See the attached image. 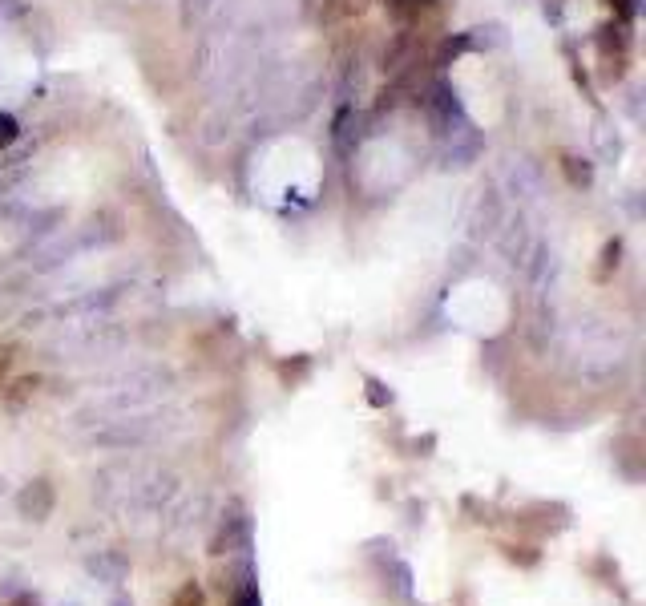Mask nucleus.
Instances as JSON below:
<instances>
[{
	"instance_id": "nucleus-1",
	"label": "nucleus",
	"mask_w": 646,
	"mask_h": 606,
	"mask_svg": "<svg viewBox=\"0 0 646 606\" xmlns=\"http://www.w3.org/2000/svg\"><path fill=\"white\" fill-rule=\"evenodd\" d=\"M170 384H174V376L166 368H154V364L134 368V372H126L110 384V392L93 404V413H138V409H146V404L162 400Z\"/></svg>"
},
{
	"instance_id": "nucleus-2",
	"label": "nucleus",
	"mask_w": 646,
	"mask_h": 606,
	"mask_svg": "<svg viewBox=\"0 0 646 606\" xmlns=\"http://www.w3.org/2000/svg\"><path fill=\"white\" fill-rule=\"evenodd\" d=\"M158 433H162V417H154V413H146V417L118 413V421H105L101 429H93V433H89V445H93V449L130 453V449L150 445Z\"/></svg>"
},
{
	"instance_id": "nucleus-3",
	"label": "nucleus",
	"mask_w": 646,
	"mask_h": 606,
	"mask_svg": "<svg viewBox=\"0 0 646 606\" xmlns=\"http://www.w3.org/2000/svg\"><path fill=\"white\" fill-rule=\"evenodd\" d=\"M420 106H424L428 130H433L441 142L469 126V114H465L461 97H457V85H453V81H445V77H437L433 85L424 89V101H420Z\"/></svg>"
},
{
	"instance_id": "nucleus-4",
	"label": "nucleus",
	"mask_w": 646,
	"mask_h": 606,
	"mask_svg": "<svg viewBox=\"0 0 646 606\" xmlns=\"http://www.w3.org/2000/svg\"><path fill=\"white\" fill-rule=\"evenodd\" d=\"M122 344H126L122 332H114V328H105V324L93 320L81 336H65L53 352H57L61 360H101V356H114Z\"/></svg>"
},
{
	"instance_id": "nucleus-5",
	"label": "nucleus",
	"mask_w": 646,
	"mask_h": 606,
	"mask_svg": "<svg viewBox=\"0 0 646 606\" xmlns=\"http://www.w3.org/2000/svg\"><path fill=\"white\" fill-rule=\"evenodd\" d=\"M493 243H497V251H501L513 267H525V259H529V251H533V235H529L525 215H521V211H517V215H509V219L497 227Z\"/></svg>"
},
{
	"instance_id": "nucleus-6",
	"label": "nucleus",
	"mask_w": 646,
	"mask_h": 606,
	"mask_svg": "<svg viewBox=\"0 0 646 606\" xmlns=\"http://www.w3.org/2000/svg\"><path fill=\"white\" fill-rule=\"evenodd\" d=\"M85 574L101 586H122L126 574H130V558L122 550H93L85 558Z\"/></svg>"
},
{
	"instance_id": "nucleus-7",
	"label": "nucleus",
	"mask_w": 646,
	"mask_h": 606,
	"mask_svg": "<svg viewBox=\"0 0 646 606\" xmlns=\"http://www.w3.org/2000/svg\"><path fill=\"white\" fill-rule=\"evenodd\" d=\"M445 142H449V146H445V158H441V162H445L449 170L473 166V162L481 158V150H485V138H481V130H477L473 122H469L465 130H457L453 138H445Z\"/></svg>"
},
{
	"instance_id": "nucleus-8",
	"label": "nucleus",
	"mask_w": 646,
	"mask_h": 606,
	"mask_svg": "<svg viewBox=\"0 0 646 606\" xmlns=\"http://www.w3.org/2000/svg\"><path fill=\"white\" fill-rule=\"evenodd\" d=\"M53 501H57L53 485H49L45 477H37L33 485H25V489L17 493V510H21V518H29V522H45V518L53 514Z\"/></svg>"
},
{
	"instance_id": "nucleus-9",
	"label": "nucleus",
	"mask_w": 646,
	"mask_h": 606,
	"mask_svg": "<svg viewBox=\"0 0 646 606\" xmlns=\"http://www.w3.org/2000/svg\"><path fill=\"white\" fill-rule=\"evenodd\" d=\"M501 223H505V202H501V194L489 186V190H481L477 207H473V235H477V239H481V235L493 239Z\"/></svg>"
},
{
	"instance_id": "nucleus-10",
	"label": "nucleus",
	"mask_w": 646,
	"mask_h": 606,
	"mask_svg": "<svg viewBox=\"0 0 646 606\" xmlns=\"http://www.w3.org/2000/svg\"><path fill=\"white\" fill-rule=\"evenodd\" d=\"M114 299H118V291L110 287V291H93V295H81V299H73V303H65L61 308V320H97V316H105L114 308Z\"/></svg>"
},
{
	"instance_id": "nucleus-11",
	"label": "nucleus",
	"mask_w": 646,
	"mask_h": 606,
	"mask_svg": "<svg viewBox=\"0 0 646 606\" xmlns=\"http://www.w3.org/2000/svg\"><path fill=\"white\" fill-rule=\"evenodd\" d=\"M210 510V501H206V493H198V497H186L178 510H170V518H166V534H190L198 522H202V514Z\"/></svg>"
},
{
	"instance_id": "nucleus-12",
	"label": "nucleus",
	"mask_w": 646,
	"mask_h": 606,
	"mask_svg": "<svg viewBox=\"0 0 646 606\" xmlns=\"http://www.w3.org/2000/svg\"><path fill=\"white\" fill-rule=\"evenodd\" d=\"M509 182H513V198L521 194V198H529L533 190H537V170L525 162V158H513V166H509Z\"/></svg>"
},
{
	"instance_id": "nucleus-13",
	"label": "nucleus",
	"mask_w": 646,
	"mask_h": 606,
	"mask_svg": "<svg viewBox=\"0 0 646 606\" xmlns=\"http://www.w3.org/2000/svg\"><path fill=\"white\" fill-rule=\"evenodd\" d=\"M562 166H566V174H570V182H574V186H586V190L594 186V166H590L586 158L566 154V162H562Z\"/></svg>"
},
{
	"instance_id": "nucleus-14",
	"label": "nucleus",
	"mask_w": 646,
	"mask_h": 606,
	"mask_svg": "<svg viewBox=\"0 0 646 606\" xmlns=\"http://www.w3.org/2000/svg\"><path fill=\"white\" fill-rule=\"evenodd\" d=\"M433 0H388V9H392V17L396 21H412V17H420V9H428Z\"/></svg>"
},
{
	"instance_id": "nucleus-15",
	"label": "nucleus",
	"mask_w": 646,
	"mask_h": 606,
	"mask_svg": "<svg viewBox=\"0 0 646 606\" xmlns=\"http://www.w3.org/2000/svg\"><path fill=\"white\" fill-rule=\"evenodd\" d=\"M219 5V0H182V21L190 25V21H202V17H210V9Z\"/></svg>"
},
{
	"instance_id": "nucleus-16",
	"label": "nucleus",
	"mask_w": 646,
	"mask_h": 606,
	"mask_svg": "<svg viewBox=\"0 0 646 606\" xmlns=\"http://www.w3.org/2000/svg\"><path fill=\"white\" fill-rule=\"evenodd\" d=\"M17 138H21V126H17V118L0 114V150H9V146H13Z\"/></svg>"
},
{
	"instance_id": "nucleus-17",
	"label": "nucleus",
	"mask_w": 646,
	"mask_h": 606,
	"mask_svg": "<svg viewBox=\"0 0 646 606\" xmlns=\"http://www.w3.org/2000/svg\"><path fill=\"white\" fill-rule=\"evenodd\" d=\"M368 400L376 404V409H384V404H392V392H384V384L376 376H368Z\"/></svg>"
},
{
	"instance_id": "nucleus-18",
	"label": "nucleus",
	"mask_w": 646,
	"mask_h": 606,
	"mask_svg": "<svg viewBox=\"0 0 646 606\" xmlns=\"http://www.w3.org/2000/svg\"><path fill=\"white\" fill-rule=\"evenodd\" d=\"M174 606H202V590H198L194 582H186V586L178 590V598H174Z\"/></svg>"
},
{
	"instance_id": "nucleus-19",
	"label": "nucleus",
	"mask_w": 646,
	"mask_h": 606,
	"mask_svg": "<svg viewBox=\"0 0 646 606\" xmlns=\"http://www.w3.org/2000/svg\"><path fill=\"white\" fill-rule=\"evenodd\" d=\"M606 5H610V9H614L622 21H634V17H638V9H642L638 0H606Z\"/></svg>"
},
{
	"instance_id": "nucleus-20",
	"label": "nucleus",
	"mask_w": 646,
	"mask_h": 606,
	"mask_svg": "<svg viewBox=\"0 0 646 606\" xmlns=\"http://www.w3.org/2000/svg\"><path fill=\"white\" fill-rule=\"evenodd\" d=\"M110 606H134V598H130V594H114Z\"/></svg>"
},
{
	"instance_id": "nucleus-21",
	"label": "nucleus",
	"mask_w": 646,
	"mask_h": 606,
	"mask_svg": "<svg viewBox=\"0 0 646 606\" xmlns=\"http://www.w3.org/2000/svg\"><path fill=\"white\" fill-rule=\"evenodd\" d=\"M5 485H9V481H5V477H0V493H5Z\"/></svg>"
},
{
	"instance_id": "nucleus-22",
	"label": "nucleus",
	"mask_w": 646,
	"mask_h": 606,
	"mask_svg": "<svg viewBox=\"0 0 646 606\" xmlns=\"http://www.w3.org/2000/svg\"><path fill=\"white\" fill-rule=\"evenodd\" d=\"M61 606H81V602H61Z\"/></svg>"
}]
</instances>
